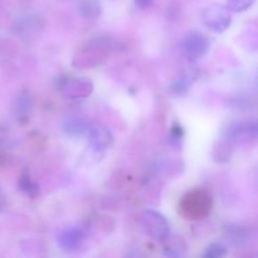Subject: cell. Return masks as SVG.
Masks as SVG:
<instances>
[{"instance_id": "obj_1", "label": "cell", "mask_w": 258, "mask_h": 258, "mask_svg": "<svg viewBox=\"0 0 258 258\" xmlns=\"http://www.w3.org/2000/svg\"><path fill=\"white\" fill-rule=\"evenodd\" d=\"M212 211V198L208 191L197 189L185 194L180 202V212L186 219H202Z\"/></svg>"}, {"instance_id": "obj_2", "label": "cell", "mask_w": 258, "mask_h": 258, "mask_svg": "<svg viewBox=\"0 0 258 258\" xmlns=\"http://www.w3.org/2000/svg\"><path fill=\"white\" fill-rule=\"evenodd\" d=\"M140 223L145 233L159 243H164L170 236V226L165 217L156 211H145L140 216Z\"/></svg>"}, {"instance_id": "obj_3", "label": "cell", "mask_w": 258, "mask_h": 258, "mask_svg": "<svg viewBox=\"0 0 258 258\" xmlns=\"http://www.w3.org/2000/svg\"><path fill=\"white\" fill-rule=\"evenodd\" d=\"M203 23L216 33H223L232 23L231 10L222 4H212L203 12Z\"/></svg>"}, {"instance_id": "obj_4", "label": "cell", "mask_w": 258, "mask_h": 258, "mask_svg": "<svg viewBox=\"0 0 258 258\" xmlns=\"http://www.w3.org/2000/svg\"><path fill=\"white\" fill-rule=\"evenodd\" d=\"M58 90L68 100H81L92 93L93 83L87 78L60 77L58 80Z\"/></svg>"}, {"instance_id": "obj_5", "label": "cell", "mask_w": 258, "mask_h": 258, "mask_svg": "<svg viewBox=\"0 0 258 258\" xmlns=\"http://www.w3.org/2000/svg\"><path fill=\"white\" fill-rule=\"evenodd\" d=\"M184 53L191 59H199L207 54L209 49V40L206 34L201 32H191L184 38L181 43Z\"/></svg>"}, {"instance_id": "obj_6", "label": "cell", "mask_w": 258, "mask_h": 258, "mask_svg": "<svg viewBox=\"0 0 258 258\" xmlns=\"http://www.w3.org/2000/svg\"><path fill=\"white\" fill-rule=\"evenodd\" d=\"M86 134L88 135V140H90L91 146H92L95 151L102 153V151L107 150L112 145V134H111L110 128L103 125V123H91V125H88L87 133Z\"/></svg>"}, {"instance_id": "obj_7", "label": "cell", "mask_w": 258, "mask_h": 258, "mask_svg": "<svg viewBox=\"0 0 258 258\" xmlns=\"http://www.w3.org/2000/svg\"><path fill=\"white\" fill-rule=\"evenodd\" d=\"M85 238L86 234L82 228H80V227H70L58 236L57 241L63 251H73V249H76L82 244Z\"/></svg>"}, {"instance_id": "obj_8", "label": "cell", "mask_w": 258, "mask_h": 258, "mask_svg": "<svg viewBox=\"0 0 258 258\" xmlns=\"http://www.w3.org/2000/svg\"><path fill=\"white\" fill-rule=\"evenodd\" d=\"M33 110V101L32 97L28 92H23L22 95L18 96L14 101V106H13V113H14L15 118L19 122H27L30 117V113Z\"/></svg>"}, {"instance_id": "obj_9", "label": "cell", "mask_w": 258, "mask_h": 258, "mask_svg": "<svg viewBox=\"0 0 258 258\" xmlns=\"http://www.w3.org/2000/svg\"><path fill=\"white\" fill-rule=\"evenodd\" d=\"M88 125L83 118L81 117H68L64 120L63 123V130L67 135L76 138V136H81L83 134L87 133Z\"/></svg>"}, {"instance_id": "obj_10", "label": "cell", "mask_w": 258, "mask_h": 258, "mask_svg": "<svg viewBox=\"0 0 258 258\" xmlns=\"http://www.w3.org/2000/svg\"><path fill=\"white\" fill-rule=\"evenodd\" d=\"M164 243H165V254H168V256L180 257L185 253L186 244L184 243L183 239H170V236H169L168 238H166V241H164Z\"/></svg>"}, {"instance_id": "obj_11", "label": "cell", "mask_w": 258, "mask_h": 258, "mask_svg": "<svg viewBox=\"0 0 258 258\" xmlns=\"http://www.w3.org/2000/svg\"><path fill=\"white\" fill-rule=\"evenodd\" d=\"M80 12L85 18H96L101 14V5L98 0H81Z\"/></svg>"}, {"instance_id": "obj_12", "label": "cell", "mask_w": 258, "mask_h": 258, "mask_svg": "<svg viewBox=\"0 0 258 258\" xmlns=\"http://www.w3.org/2000/svg\"><path fill=\"white\" fill-rule=\"evenodd\" d=\"M227 237L233 244H241L247 241L248 233H247L246 227L229 226L227 227Z\"/></svg>"}, {"instance_id": "obj_13", "label": "cell", "mask_w": 258, "mask_h": 258, "mask_svg": "<svg viewBox=\"0 0 258 258\" xmlns=\"http://www.w3.org/2000/svg\"><path fill=\"white\" fill-rule=\"evenodd\" d=\"M19 188L23 193L29 196L30 198H34L39 194V185L30 178L28 174H23L19 179Z\"/></svg>"}, {"instance_id": "obj_14", "label": "cell", "mask_w": 258, "mask_h": 258, "mask_svg": "<svg viewBox=\"0 0 258 258\" xmlns=\"http://www.w3.org/2000/svg\"><path fill=\"white\" fill-rule=\"evenodd\" d=\"M227 254V248L221 243H212L207 248L206 253L203 254L204 258H221Z\"/></svg>"}, {"instance_id": "obj_15", "label": "cell", "mask_w": 258, "mask_h": 258, "mask_svg": "<svg viewBox=\"0 0 258 258\" xmlns=\"http://www.w3.org/2000/svg\"><path fill=\"white\" fill-rule=\"evenodd\" d=\"M256 0H228V9L234 13H242L249 9Z\"/></svg>"}, {"instance_id": "obj_16", "label": "cell", "mask_w": 258, "mask_h": 258, "mask_svg": "<svg viewBox=\"0 0 258 258\" xmlns=\"http://www.w3.org/2000/svg\"><path fill=\"white\" fill-rule=\"evenodd\" d=\"M189 82L185 80V78H179V80L175 81V83L173 85L171 90L176 93V95H183L188 91Z\"/></svg>"}, {"instance_id": "obj_17", "label": "cell", "mask_w": 258, "mask_h": 258, "mask_svg": "<svg viewBox=\"0 0 258 258\" xmlns=\"http://www.w3.org/2000/svg\"><path fill=\"white\" fill-rule=\"evenodd\" d=\"M184 133L183 130H181L180 126H174L173 131H171V138L174 139V140H179V139L183 138Z\"/></svg>"}, {"instance_id": "obj_18", "label": "cell", "mask_w": 258, "mask_h": 258, "mask_svg": "<svg viewBox=\"0 0 258 258\" xmlns=\"http://www.w3.org/2000/svg\"><path fill=\"white\" fill-rule=\"evenodd\" d=\"M153 0H135V4L139 9H146L151 5Z\"/></svg>"}, {"instance_id": "obj_19", "label": "cell", "mask_w": 258, "mask_h": 258, "mask_svg": "<svg viewBox=\"0 0 258 258\" xmlns=\"http://www.w3.org/2000/svg\"><path fill=\"white\" fill-rule=\"evenodd\" d=\"M5 204H7V201H5V196L3 193V190L0 189V212L5 208Z\"/></svg>"}]
</instances>
